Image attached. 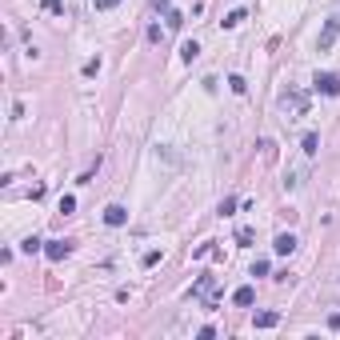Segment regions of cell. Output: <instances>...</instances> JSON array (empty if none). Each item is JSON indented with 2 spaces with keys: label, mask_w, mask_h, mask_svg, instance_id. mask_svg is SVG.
<instances>
[{
  "label": "cell",
  "mask_w": 340,
  "mask_h": 340,
  "mask_svg": "<svg viewBox=\"0 0 340 340\" xmlns=\"http://www.w3.org/2000/svg\"><path fill=\"white\" fill-rule=\"evenodd\" d=\"M336 36H340V8L324 20V28H320V36H316V48H320V52H328V48L336 44Z\"/></svg>",
  "instance_id": "cell-1"
},
{
  "label": "cell",
  "mask_w": 340,
  "mask_h": 340,
  "mask_svg": "<svg viewBox=\"0 0 340 340\" xmlns=\"http://www.w3.org/2000/svg\"><path fill=\"white\" fill-rule=\"evenodd\" d=\"M316 88L324 96H340V76L336 72H316Z\"/></svg>",
  "instance_id": "cell-2"
},
{
  "label": "cell",
  "mask_w": 340,
  "mask_h": 340,
  "mask_svg": "<svg viewBox=\"0 0 340 340\" xmlns=\"http://www.w3.org/2000/svg\"><path fill=\"white\" fill-rule=\"evenodd\" d=\"M280 104H284V108H292L296 116H304V108H308L304 92H296V88H288V92H284V96H280Z\"/></svg>",
  "instance_id": "cell-3"
},
{
  "label": "cell",
  "mask_w": 340,
  "mask_h": 340,
  "mask_svg": "<svg viewBox=\"0 0 340 340\" xmlns=\"http://www.w3.org/2000/svg\"><path fill=\"white\" fill-rule=\"evenodd\" d=\"M72 252V240H44V256L48 260H64Z\"/></svg>",
  "instance_id": "cell-4"
},
{
  "label": "cell",
  "mask_w": 340,
  "mask_h": 340,
  "mask_svg": "<svg viewBox=\"0 0 340 340\" xmlns=\"http://www.w3.org/2000/svg\"><path fill=\"white\" fill-rule=\"evenodd\" d=\"M104 224H108V228L128 224V208H124V204H108V208H104Z\"/></svg>",
  "instance_id": "cell-5"
},
{
  "label": "cell",
  "mask_w": 340,
  "mask_h": 340,
  "mask_svg": "<svg viewBox=\"0 0 340 340\" xmlns=\"http://www.w3.org/2000/svg\"><path fill=\"white\" fill-rule=\"evenodd\" d=\"M252 300H256V292H252V284H240V288L232 292V304H236V308H252Z\"/></svg>",
  "instance_id": "cell-6"
},
{
  "label": "cell",
  "mask_w": 340,
  "mask_h": 340,
  "mask_svg": "<svg viewBox=\"0 0 340 340\" xmlns=\"http://www.w3.org/2000/svg\"><path fill=\"white\" fill-rule=\"evenodd\" d=\"M272 248H276L280 256H292V252H296V236H292V232H280V236L272 240Z\"/></svg>",
  "instance_id": "cell-7"
},
{
  "label": "cell",
  "mask_w": 340,
  "mask_h": 340,
  "mask_svg": "<svg viewBox=\"0 0 340 340\" xmlns=\"http://www.w3.org/2000/svg\"><path fill=\"white\" fill-rule=\"evenodd\" d=\"M192 296H208V300H212V296H216V280H212V276H200L196 288H192Z\"/></svg>",
  "instance_id": "cell-8"
},
{
  "label": "cell",
  "mask_w": 340,
  "mask_h": 340,
  "mask_svg": "<svg viewBox=\"0 0 340 340\" xmlns=\"http://www.w3.org/2000/svg\"><path fill=\"white\" fill-rule=\"evenodd\" d=\"M280 324V312H256V328H276Z\"/></svg>",
  "instance_id": "cell-9"
},
{
  "label": "cell",
  "mask_w": 340,
  "mask_h": 340,
  "mask_svg": "<svg viewBox=\"0 0 340 340\" xmlns=\"http://www.w3.org/2000/svg\"><path fill=\"white\" fill-rule=\"evenodd\" d=\"M196 56H200V44H196V40H184V48H180V60H184V64H192Z\"/></svg>",
  "instance_id": "cell-10"
},
{
  "label": "cell",
  "mask_w": 340,
  "mask_h": 340,
  "mask_svg": "<svg viewBox=\"0 0 340 340\" xmlns=\"http://www.w3.org/2000/svg\"><path fill=\"white\" fill-rule=\"evenodd\" d=\"M300 148H304L308 156H316V148H320V136H316V132H304V140H300Z\"/></svg>",
  "instance_id": "cell-11"
},
{
  "label": "cell",
  "mask_w": 340,
  "mask_h": 340,
  "mask_svg": "<svg viewBox=\"0 0 340 340\" xmlns=\"http://www.w3.org/2000/svg\"><path fill=\"white\" fill-rule=\"evenodd\" d=\"M180 24H184V16H180L176 8H168V12H164V28H168V32H176Z\"/></svg>",
  "instance_id": "cell-12"
},
{
  "label": "cell",
  "mask_w": 340,
  "mask_h": 340,
  "mask_svg": "<svg viewBox=\"0 0 340 340\" xmlns=\"http://www.w3.org/2000/svg\"><path fill=\"white\" fill-rule=\"evenodd\" d=\"M244 20H248V12L236 8V12H228V16H224V28H236V24H244Z\"/></svg>",
  "instance_id": "cell-13"
},
{
  "label": "cell",
  "mask_w": 340,
  "mask_h": 340,
  "mask_svg": "<svg viewBox=\"0 0 340 340\" xmlns=\"http://www.w3.org/2000/svg\"><path fill=\"white\" fill-rule=\"evenodd\" d=\"M20 248L32 256V252H40V248H44V240H40V236H24V244H20Z\"/></svg>",
  "instance_id": "cell-14"
},
{
  "label": "cell",
  "mask_w": 340,
  "mask_h": 340,
  "mask_svg": "<svg viewBox=\"0 0 340 340\" xmlns=\"http://www.w3.org/2000/svg\"><path fill=\"white\" fill-rule=\"evenodd\" d=\"M228 88H232V92H248V80H244V76H228Z\"/></svg>",
  "instance_id": "cell-15"
},
{
  "label": "cell",
  "mask_w": 340,
  "mask_h": 340,
  "mask_svg": "<svg viewBox=\"0 0 340 340\" xmlns=\"http://www.w3.org/2000/svg\"><path fill=\"white\" fill-rule=\"evenodd\" d=\"M72 208H76V196H60V212H64V216H68V212H72Z\"/></svg>",
  "instance_id": "cell-16"
},
{
  "label": "cell",
  "mask_w": 340,
  "mask_h": 340,
  "mask_svg": "<svg viewBox=\"0 0 340 340\" xmlns=\"http://www.w3.org/2000/svg\"><path fill=\"white\" fill-rule=\"evenodd\" d=\"M252 276H268V260H256L252 264Z\"/></svg>",
  "instance_id": "cell-17"
},
{
  "label": "cell",
  "mask_w": 340,
  "mask_h": 340,
  "mask_svg": "<svg viewBox=\"0 0 340 340\" xmlns=\"http://www.w3.org/2000/svg\"><path fill=\"white\" fill-rule=\"evenodd\" d=\"M96 72H100V56H96V60H88V64H84V76H96Z\"/></svg>",
  "instance_id": "cell-18"
},
{
  "label": "cell",
  "mask_w": 340,
  "mask_h": 340,
  "mask_svg": "<svg viewBox=\"0 0 340 340\" xmlns=\"http://www.w3.org/2000/svg\"><path fill=\"white\" fill-rule=\"evenodd\" d=\"M232 208H236V196H224V204H220V216H228Z\"/></svg>",
  "instance_id": "cell-19"
},
{
  "label": "cell",
  "mask_w": 340,
  "mask_h": 340,
  "mask_svg": "<svg viewBox=\"0 0 340 340\" xmlns=\"http://www.w3.org/2000/svg\"><path fill=\"white\" fill-rule=\"evenodd\" d=\"M116 4H120V0H96V8H100V12H108V8H116Z\"/></svg>",
  "instance_id": "cell-20"
},
{
  "label": "cell",
  "mask_w": 340,
  "mask_h": 340,
  "mask_svg": "<svg viewBox=\"0 0 340 340\" xmlns=\"http://www.w3.org/2000/svg\"><path fill=\"white\" fill-rule=\"evenodd\" d=\"M60 8H64L60 0H44V12H60Z\"/></svg>",
  "instance_id": "cell-21"
},
{
  "label": "cell",
  "mask_w": 340,
  "mask_h": 340,
  "mask_svg": "<svg viewBox=\"0 0 340 340\" xmlns=\"http://www.w3.org/2000/svg\"><path fill=\"white\" fill-rule=\"evenodd\" d=\"M328 328H332V332H340V312H332V316H328Z\"/></svg>",
  "instance_id": "cell-22"
}]
</instances>
